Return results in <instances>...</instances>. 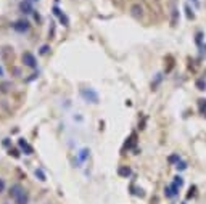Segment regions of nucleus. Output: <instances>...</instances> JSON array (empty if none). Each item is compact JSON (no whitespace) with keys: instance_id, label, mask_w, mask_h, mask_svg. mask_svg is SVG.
<instances>
[{"instance_id":"nucleus-1","label":"nucleus","mask_w":206,"mask_h":204,"mask_svg":"<svg viewBox=\"0 0 206 204\" xmlns=\"http://www.w3.org/2000/svg\"><path fill=\"white\" fill-rule=\"evenodd\" d=\"M81 95L84 97L85 101H89V103H92V105H98V103H100L98 93L95 92L93 88H82V90H81Z\"/></svg>"},{"instance_id":"nucleus-2","label":"nucleus","mask_w":206,"mask_h":204,"mask_svg":"<svg viewBox=\"0 0 206 204\" xmlns=\"http://www.w3.org/2000/svg\"><path fill=\"white\" fill-rule=\"evenodd\" d=\"M23 64H24L26 68L35 69L37 68V60H35V56L31 52H24L23 53Z\"/></svg>"},{"instance_id":"nucleus-3","label":"nucleus","mask_w":206,"mask_h":204,"mask_svg":"<svg viewBox=\"0 0 206 204\" xmlns=\"http://www.w3.org/2000/svg\"><path fill=\"white\" fill-rule=\"evenodd\" d=\"M23 191H24V188H23L21 183H13V185L8 188V198L10 199H16Z\"/></svg>"},{"instance_id":"nucleus-4","label":"nucleus","mask_w":206,"mask_h":204,"mask_svg":"<svg viewBox=\"0 0 206 204\" xmlns=\"http://www.w3.org/2000/svg\"><path fill=\"white\" fill-rule=\"evenodd\" d=\"M29 27H31V24H29V21H26V19H19V21H16L13 24V29L16 31V32H19V34L27 32V31H29Z\"/></svg>"},{"instance_id":"nucleus-5","label":"nucleus","mask_w":206,"mask_h":204,"mask_svg":"<svg viewBox=\"0 0 206 204\" xmlns=\"http://www.w3.org/2000/svg\"><path fill=\"white\" fill-rule=\"evenodd\" d=\"M19 11L23 15H34V7L29 0H21L19 2Z\"/></svg>"},{"instance_id":"nucleus-6","label":"nucleus","mask_w":206,"mask_h":204,"mask_svg":"<svg viewBox=\"0 0 206 204\" xmlns=\"http://www.w3.org/2000/svg\"><path fill=\"white\" fill-rule=\"evenodd\" d=\"M179 190H180V186H177L176 183H171L169 186H166L164 188V194H166V198H176L177 194H179Z\"/></svg>"},{"instance_id":"nucleus-7","label":"nucleus","mask_w":206,"mask_h":204,"mask_svg":"<svg viewBox=\"0 0 206 204\" xmlns=\"http://www.w3.org/2000/svg\"><path fill=\"white\" fill-rule=\"evenodd\" d=\"M18 145H19V148H21V151L24 153V154H32V153H34L32 146H31V145L27 143L24 138H19L18 140Z\"/></svg>"},{"instance_id":"nucleus-8","label":"nucleus","mask_w":206,"mask_h":204,"mask_svg":"<svg viewBox=\"0 0 206 204\" xmlns=\"http://www.w3.org/2000/svg\"><path fill=\"white\" fill-rule=\"evenodd\" d=\"M29 201H31V194H29V191L24 190L16 199H15V204H29Z\"/></svg>"},{"instance_id":"nucleus-9","label":"nucleus","mask_w":206,"mask_h":204,"mask_svg":"<svg viewBox=\"0 0 206 204\" xmlns=\"http://www.w3.org/2000/svg\"><path fill=\"white\" fill-rule=\"evenodd\" d=\"M130 13H132V16H135V18H140L142 15H143V8H142L138 3H134L132 7H130Z\"/></svg>"},{"instance_id":"nucleus-10","label":"nucleus","mask_w":206,"mask_h":204,"mask_svg":"<svg viewBox=\"0 0 206 204\" xmlns=\"http://www.w3.org/2000/svg\"><path fill=\"white\" fill-rule=\"evenodd\" d=\"M184 10H185V16H187V19L193 21V19H195V10H193L188 3H185V5H184Z\"/></svg>"},{"instance_id":"nucleus-11","label":"nucleus","mask_w":206,"mask_h":204,"mask_svg":"<svg viewBox=\"0 0 206 204\" xmlns=\"http://www.w3.org/2000/svg\"><path fill=\"white\" fill-rule=\"evenodd\" d=\"M118 174H119L121 177L127 178V177H130V174H132V170H130V167H129V166H121L119 169H118Z\"/></svg>"},{"instance_id":"nucleus-12","label":"nucleus","mask_w":206,"mask_h":204,"mask_svg":"<svg viewBox=\"0 0 206 204\" xmlns=\"http://www.w3.org/2000/svg\"><path fill=\"white\" fill-rule=\"evenodd\" d=\"M34 175L37 177V180H40V182H45V180H47V175L43 174L42 169H35V170H34Z\"/></svg>"},{"instance_id":"nucleus-13","label":"nucleus","mask_w":206,"mask_h":204,"mask_svg":"<svg viewBox=\"0 0 206 204\" xmlns=\"http://www.w3.org/2000/svg\"><path fill=\"white\" fill-rule=\"evenodd\" d=\"M195 85H196V88L200 90V92H205V90H206V80L205 79H198L195 82Z\"/></svg>"},{"instance_id":"nucleus-14","label":"nucleus","mask_w":206,"mask_h":204,"mask_svg":"<svg viewBox=\"0 0 206 204\" xmlns=\"http://www.w3.org/2000/svg\"><path fill=\"white\" fill-rule=\"evenodd\" d=\"M195 42H196V45L200 47V48L203 47V44H205V42H203V32H196V36H195Z\"/></svg>"},{"instance_id":"nucleus-15","label":"nucleus","mask_w":206,"mask_h":204,"mask_svg":"<svg viewBox=\"0 0 206 204\" xmlns=\"http://www.w3.org/2000/svg\"><path fill=\"white\" fill-rule=\"evenodd\" d=\"M168 161H169V162H171V164H177V162H179V161H180V156H179V153H176V154H171V156H169V158H168Z\"/></svg>"},{"instance_id":"nucleus-16","label":"nucleus","mask_w":206,"mask_h":204,"mask_svg":"<svg viewBox=\"0 0 206 204\" xmlns=\"http://www.w3.org/2000/svg\"><path fill=\"white\" fill-rule=\"evenodd\" d=\"M172 26H176V23H177V18H179V11H177V8H176V7H172Z\"/></svg>"},{"instance_id":"nucleus-17","label":"nucleus","mask_w":206,"mask_h":204,"mask_svg":"<svg viewBox=\"0 0 206 204\" xmlns=\"http://www.w3.org/2000/svg\"><path fill=\"white\" fill-rule=\"evenodd\" d=\"M176 169H177V170H179V172H182V170H185V169H187V162H185V161H179V162H177L176 164Z\"/></svg>"},{"instance_id":"nucleus-18","label":"nucleus","mask_w":206,"mask_h":204,"mask_svg":"<svg viewBox=\"0 0 206 204\" xmlns=\"http://www.w3.org/2000/svg\"><path fill=\"white\" fill-rule=\"evenodd\" d=\"M58 19H60V23H61V24L65 26V27H68V26H69V19H68V16H66L65 13H63V15H61V16L58 18Z\"/></svg>"},{"instance_id":"nucleus-19","label":"nucleus","mask_w":206,"mask_h":204,"mask_svg":"<svg viewBox=\"0 0 206 204\" xmlns=\"http://www.w3.org/2000/svg\"><path fill=\"white\" fill-rule=\"evenodd\" d=\"M161 80H163V74H156V80H154L153 84H152V88H153V90L156 88V87H158V84H160Z\"/></svg>"},{"instance_id":"nucleus-20","label":"nucleus","mask_w":206,"mask_h":204,"mask_svg":"<svg viewBox=\"0 0 206 204\" xmlns=\"http://www.w3.org/2000/svg\"><path fill=\"white\" fill-rule=\"evenodd\" d=\"M174 183H176L177 186H182L184 185V178H182L180 175H176V177H174Z\"/></svg>"},{"instance_id":"nucleus-21","label":"nucleus","mask_w":206,"mask_h":204,"mask_svg":"<svg viewBox=\"0 0 206 204\" xmlns=\"http://www.w3.org/2000/svg\"><path fill=\"white\" fill-rule=\"evenodd\" d=\"M87 158H89V150H82L81 154H79V159H81V161H85Z\"/></svg>"},{"instance_id":"nucleus-22","label":"nucleus","mask_w":206,"mask_h":204,"mask_svg":"<svg viewBox=\"0 0 206 204\" xmlns=\"http://www.w3.org/2000/svg\"><path fill=\"white\" fill-rule=\"evenodd\" d=\"M5 190H7V183H5V180L0 177V194L5 193Z\"/></svg>"},{"instance_id":"nucleus-23","label":"nucleus","mask_w":206,"mask_h":204,"mask_svg":"<svg viewBox=\"0 0 206 204\" xmlns=\"http://www.w3.org/2000/svg\"><path fill=\"white\" fill-rule=\"evenodd\" d=\"M198 106H200L201 111H205V109H206V98H201V100H198Z\"/></svg>"},{"instance_id":"nucleus-24","label":"nucleus","mask_w":206,"mask_h":204,"mask_svg":"<svg viewBox=\"0 0 206 204\" xmlns=\"http://www.w3.org/2000/svg\"><path fill=\"white\" fill-rule=\"evenodd\" d=\"M49 50H50L49 45H42L40 50H39V53H40V55H47V53H49Z\"/></svg>"},{"instance_id":"nucleus-25","label":"nucleus","mask_w":206,"mask_h":204,"mask_svg":"<svg viewBox=\"0 0 206 204\" xmlns=\"http://www.w3.org/2000/svg\"><path fill=\"white\" fill-rule=\"evenodd\" d=\"M52 11H53V15H55L57 18H60L61 15H63V11H61L60 8H58V7H53V10H52Z\"/></svg>"},{"instance_id":"nucleus-26","label":"nucleus","mask_w":206,"mask_h":204,"mask_svg":"<svg viewBox=\"0 0 206 204\" xmlns=\"http://www.w3.org/2000/svg\"><path fill=\"white\" fill-rule=\"evenodd\" d=\"M192 3H193L195 8H200V0H192Z\"/></svg>"},{"instance_id":"nucleus-27","label":"nucleus","mask_w":206,"mask_h":204,"mask_svg":"<svg viewBox=\"0 0 206 204\" xmlns=\"http://www.w3.org/2000/svg\"><path fill=\"white\" fill-rule=\"evenodd\" d=\"M10 154H13L15 158H19V154H18V151H16V150H10Z\"/></svg>"},{"instance_id":"nucleus-28","label":"nucleus","mask_w":206,"mask_h":204,"mask_svg":"<svg viewBox=\"0 0 206 204\" xmlns=\"http://www.w3.org/2000/svg\"><path fill=\"white\" fill-rule=\"evenodd\" d=\"M201 53L206 56V44H203V47H201Z\"/></svg>"},{"instance_id":"nucleus-29","label":"nucleus","mask_w":206,"mask_h":204,"mask_svg":"<svg viewBox=\"0 0 206 204\" xmlns=\"http://www.w3.org/2000/svg\"><path fill=\"white\" fill-rule=\"evenodd\" d=\"M0 77H5V71H3L2 66H0Z\"/></svg>"},{"instance_id":"nucleus-30","label":"nucleus","mask_w":206,"mask_h":204,"mask_svg":"<svg viewBox=\"0 0 206 204\" xmlns=\"http://www.w3.org/2000/svg\"><path fill=\"white\" fill-rule=\"evenodd\" d=\"M29 2H31V3H34V2H39V0H29Z\"/></svg>"}]
</instances>
